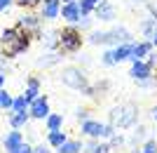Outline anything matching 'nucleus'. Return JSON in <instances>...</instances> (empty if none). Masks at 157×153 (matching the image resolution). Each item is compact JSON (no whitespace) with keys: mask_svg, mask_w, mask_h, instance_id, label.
<instances>
[{"mask_svg":"<svg viewBox=\"0 0 157 153\" xmlns=\"http://www.w3.org/2000/svg\"><path fill=\"white\" fill-rule=\"evenodd\" d=\"M78 120H80V123L89 120V111H87V108H78Z\"/></svg>","mask_w":157,"mask_h":153,"instance_id":"nucleus-32","label":"nucleus"},{"mask_svg":"<svg viewBox=\"0 0 157 153\" xmlns=\"http://www.w3.org/2000/svg\"><path fill=\"white\" fill-rule=\"evenodd\" d=\"M138 118V108L136 104H120V106H113L110 113H108V123H110L115 130H127L136 123Z\"/></svg>","mask_w":157,"mask_h":153,"instance_id":"nucleus-2","label":"nucleus"},{"mask_svg":"<svg viewBox=\"0 0 157 153\" xmlns=\"http://www.w3.org/2000/svg\"><path fill=\"white\" fill-rule=\"evenodd\" d=\"M45 125H47V132L61 130V125H63V115H61V113H49L45 118Z\"/></svg>","mask_w":157,"mask_h":153,"instance_id":"nucleus-21","label":"nucleus"},{"mask_svg":"<svg viewBox=\"0 0 157 153\" xmlns=\"http://www.w3.org/2000/svg\"><path fill=\"white\" fill-rule=\"evenodd\" d=\"M129 75H131L134 80H150V78H152V66H150L145 59L131 61V71H129Z\"/></svg>","mask_w":157,"mask_h":153,"instance_id":"nucleus-8","label":"nucleus"},{"mask_svg":"<svg viewBox=\"0 0 157 153\" xmlns=\"http://www.w3.org/2000/svg\"><path fill=\"white\" fill-rule=\"evenodd\" d=\"M12 101L14 97L7 90H0V111H12Z\"/></svg>","mask_w":157,"mask_h":153,"instance_id":"nucleus-22","label":"nucleus"},{"mask_svg":"<svg viewBox=\"0 0 157 153\" xmlns=\"http://www.w3.org/2000/svg\"><path fill=\"white\" fill-rule=\"evenodd\" d=\"M10 153H33V146H31V144H26V141H24L21 146H17V148H14V151H10Z\"/></svg>","mask_w":157,"mask_h":153,"instance_id":"nucleus-29","label":"nucleus"},{"mask_svg":"<svg viewBox=\"0 0 157 153\" xmlns=\"http://www.w3.org/2000/svg\"><path fill=\"white\" fill-rule=\"evenodd\" d=\"M103 127H105V123H98V120L89 118L80 125V132L85 137H89V139H103Z\"/></svg>","mask_w":157,"mask_h":153,"instance_id":"nucleus-9","label":"nucleus"},{"mask_svg":"<svg viewBox=\"0 0 157 153\" xmlns=\"http://www.w3.org/2000/svg\"><path fill=\"white\" fill-rule=\"evenodd\" d=\"M82 146H85V144L78 141V139H66L56 151H59V153H80V151H82Z\"/></svg>","mask_w":157,"mask_h":153,"instance_id":"nucleus-18","label":"nucleus"},{"mask_svg":"<svg viewBox=\"0 0 157 153\" xmlns=\"http://www.w3.org/2000/svg\"><path fill=\"white\" fill-rule=\"evenodd\" d=\"M131 52H134V42L117 45V47H113V50H108V52L103 54V64H105V66H115V64H120V61L129 59Z\"/></svg>","mask_w":157,"mask_h":153,"instance_id":"nucleus-5","label":"nucleus"},{"mask_svg":"<svg viewBox=\"0 0 157 153\" xmlns=\"http://www.w3.org/2000/svg\"><path fill=\"white\" fill-rule=\"evenodd\" d=\"M82 12H80V2L78 0H71V2H63L61 5V19H66L68 24H78Z\"/></svg>","mask_w":157,"mask_h":153,"instance_id":"nucleus-10","label":"nucleus"},{"mask_svg":"<svg viewBox=\"0 0 157 153\" xmlns=\"http://www.w3.org/2000/svg\"><path fill=\"white\" fill-rule=\"evenodd\" d=\"M94 17H96L98 21H113L115 19V7H113L108 0H101L96 5V10H94Z\"/></svg>","mask_w":157,"mask_h":153,"instance_id":"nucleus-11","label":"nucleus"},{"mask_svg":"<svg viewBox=\"0 0 157 153\" xmlns=\"http://www.w3.org/2000/svg\"><path fill=\"white\" fill-rule=\"evenodd\" d=\"M155 31H157V19L143 21V33H145V38H152V35H155Z\"/></svg>","mask_w":157,"mask_h":153,"instance_id":"nucleus-25","label":"nucleus"},{"mask_svg":"<svg viewBox=\"0 0 157 153\" xmlns=\"http://www.w3.org/2000/svg\"><path fill=\"white\" fill-rule=\"evenodd\" d=\"M33 153H52V148L47 144H38V146H33Z\"/></svg>","mask_w":157,"mask_h":153,"instance_id":"nucleus-31","label":"nucleus"},{"mask_svg":"<svg viewBox=\"0 0 157 153\" xmlns=\"http://www.w3.org/2000/svg\"><path fill=\"white\" fill-rule=\"evenodd\" d=\"M66 139H68V137H66V132H61V130L47 132V146H49V148H59Z\"/></svg>","mask_w":157,"mask_h":153,"instance_id":"nucleus-17","label":"nucleus"},{"mask_svg":"<svg viewBox=\"0 0 157 153\" xmlns=\"http://www.w3.org/2000/svg\"><path fill=\"white\" fill-rule=\"evenodd\" d=\"M82 47V35L75 26H66L59 31V52H78Z\"/></svg>","mask_w":157,"mask_h":153,"instance_id":"nucleus-3","label":"nucleus"},{"mask_svg":"<svg viewBox=\"0 0 157 153\" xmlns=\"http://www.w3.org/2000/svg\"><path fill=\"white\" fill-rule=\"evenodd\" d=\"M21 111H28V101H26V97H24V94H21V97H14L12 111H10V113H21Z\"/></svg>","mask_w":157,"mask_h":153,"instance_id":"nucleus-23","label":"nucleus"},{"mask_svg":"<svg viewBox=\"0 0 157 153\" xmlns=\"http://www.w3.org/2000/svg\"><path fill=\"white\" fill-rule=\"evenodd\" d=\"M40 19H42V17H35V14H24V17L19 19V26L26 28V31H38V28H40Z\"/></svg>","mask_w":157,"mask_h":153,"instance_id":"nucleus-15","label":"nucleus"},{"mask_svg":"<svg viewBox=\"0 0 157 153\" xmlns=\"http://www.w3.org/2000/svg\"><path fill=\"white\" fill-rule=\"evenodd\" d=\"M61 83L66 87H71V90H82L87 87V78H85V71L78 66H66L61 71Z\"/></svg>","mask_w":157,"mask_h":153,"instance_id":"nucleus-4","label":"nucleus"},{"mask_svg":"<svg viewBox=\"0 0 157 153\" xmlns=\"http://www.w3.org/2000/svg\"><path fill=\"white\" fill-rule=\"evenodd\" d=\"M28 113H31V118H35V120H45L47 115L52 113V111H49V101H47L45 94H40L38 99H33L31 104H28Z\"/></svg>","mask_w":157,"mask_h":153,"instance_id":"nucleus-6","label":"nucleus"},{"mask_svg":"<svg viewBox=\"0 0 157 153\" xmlns=\"http://www.w3.org/2000/svg\"><path fill=\"white\" fill-rule=\"evenodd\" d=\"M24 97H26L28 104H31L33 99H38V97H40V83H38V78H28V85H26Z\"/></svg>","mask_w":157,"mask_h":153,"instance_id":"nucleus-16","label":"nucleus"},{"mask_svg":"<svg viewBox=\"0 0 157 153\" xmlns=\"http://www.w3.org/2000/svg\"><path fill=\"white\" fill-rule=\"evenodd\" d=\"M152 118H155V123H157V106L152 108Z\"/></svg>","mask_w":157,"mask_h":153,"instance_id":"nucleus-38","label":"nucleus"},{"mask_svg":"<svg viewBox=\"0 0 157 153\" xmlns=\"http://www.w3.org/2000/svg\"><path fill=\"white\" fill-rule=\"evenodd\" d=\"M89 42L92 45H105V31H94L89 35Z\"/></svg>","mask_w":157,"mask_h":153,"instance_id":"nucleus-26","label":"nucleus"},{"mask_svg":"<svg viewBox=\"0 0 157 153\" xmlns=\"http://www.w3.org/2000/svg\"><path fill=\"white\" fill-rule=\"evenodd\" d=\"M124 42H131V33L124 26H117V28H113V31H105V45L117 47V45H124Z\"/></svg>","mask_w":157,"mask_h":153,"instance_id":"nucleus-7","label":"nucleus"},{"mask_svg":"<svg viewBox=\"0 0 157 153\" xmlns=\"http://www.w3.org/2000/svg\"><path fill=\"white\" fill-rule=\"evenodd\" d=\"M28 120H31V113H28V111H21V113H10V125H12V130H21V127H26Z\"/></svg>","mask_w":157,"mask_h":153,"instance_id":"nucleus-14","label":"nucleus"},{"mask_svg":"<svg viewBox=\"0 0 157 153\" xmlns=\"http://www.w3.org/2000/svg\"><path fill=\"white\" fill-rule=\"evenodd\" d=\"M96 5H98V0H80V12H82V17H87V14H94Z\"/></svg>","mask_w":157,"mask_h":153,"instance_id":"nucleus-24","label":"nucleus"},{"mask_svg":"<svg viewBox=\"0 0 157 153\" xmlns=\"http://www.w3.org/2000/svg\"><path fill=\"white\" fill-rule=\"evenodd\" d=\"M80 28H89V24H92V19H89V14H87V17H80Z\"/></svg>","mask_w":157,"mask_h":153,"instance_id":"nucleus-34","label":"nucleus"},{"mask_svg":"<svg viewBox=\"0 0 157 153\" xmlns=\"http://www.w3.org/2000/svg\"><path fill=\"white\" fill-rule=\"evenodd\" d=\"M24 144V134L19 132V130H12V132H7L5 137H2V146H5V151H14L17 146H21Z\"/></svg>","mask_w":157,"mask_h":153,"instance_id":"nucleus-12","label":"nucleus"},{"mask_svg":"<svg viewBox=\"0 0 157 153\" xmlns=\"http://www.w3.org/2000/svg\"><path fill=\"white\" fill-rule=\"evenodd\" d=\"M47 2H59V0H42V5H47Z\"/></svg>","mask_w":157,"mask_h":153,"instance_id":"nucleus-39","label":"nucleus"},{"mask_svg":"<svg viewBox=\"0 0 157 153\" xmlns=\"http://www.w3.org/2000/svg\"><path fill=\"white\" fill-rule=\"evenodd\" d=\"M21 7H35L38 2H42V0H17Z\"/></svg>","mask_w":157,"mask_h":153,"instance_id":"nucleus-33","label":"nucleus"},{"mask_svg":"<svg viewBox=\"0 0 157 153\" xmlns=\"http://www.w3.org/2000/svg\"><path fill=\"white\" fill-rule=\"evenodd\" d=\"M134 153H143V151H134Z\"/></svg>","mask_w":157,"mask_h":153,"instance_id":"nucleus-41","label":"nucleus"},{"mask_svg":"<svg viewBox=\"0 0 157 153\" xmlns=\"http://www.w3.org/2000/svg\"><path fill=\"white\" fill-rule=\"evenodd\" d=\"M110 144H98V139H92L87 146H82V153H108Z\"/></svg>","mask_w":157,"mask_h":153,"instance_id":"nucleus-20","label":"nucleus"},{"mask_svg":"<svg viewBox=\"0 0 157 153\" xmlns=\"http://www.w3.org/2000/svg\"><path fill=\"white\" fill-rule=\"evenodd\" d=\"M98 2H101V0H98Z\"/></svg>","mask_w":157,"mask_h":153,"instance_id":"nucleus-42","label":"nucleus"},{"mask_svg":"<svg viewBox=\"0 0 157 153\" xmlns=\"http://www.w3.org/2000/svg\"><path fill=\"white\" fill-rule=\"evenodd\" d=\"M141 151H143V153H157V144H155L152 139H148V141L143 144V148H141Z\"/></svg>","mask_w":157,"mask_h":153,"instance_id":"nucleus-28","label":"nucleus"},{"mask_svg":"<svg viewBox=\"0 0 157 153\" xmlns=\"http://www.w3.org/2000/svg\"><path fill=\"white\" fill-rule=\"evenodd\" d=\"M61 17V2H47L42 5V19H56Z\"/></svg>","mask_w":157,"mask_h":153,"instance_id":"nucleus-19","label":"nucleus"},{"mask_svg":"<svg viewBox=\"0 0 157 153\" xmlns=\"http://www.w3.org/2000/svg\"><path fill=\"white\" fill-rule=\"evenodd\" d=\"M150 52H152V42L150 40H145V42H134V52H131L129 59L138 61V59H143V57H148Z\"/></svg>","mask_w":157,"mask_h":153,"instance_id":"nucleus-13","label":"nucleus"},{"mask_svg":"<svg viewBox=\"0 0 157 153\" xmlns=\"http://www.w3.org/2000/svg\"><path fill=\"white\" fill-rule=\"evenodd\" d=\"M2 85H5V73H0V90H2Z\"/></svg>","mask_w":157,"mask_h":153,"instance_id":"nucleus-37","label":"nucleus"},{"mask_svg":"<svg viewBox=\"0 0 157 153\" xmlns=\"http://www.w3.org/2000/svg\"><path fill=\"white\" fill-rule=\"evenodd\" d=\"M122 144H124V139H122L120 134H113V137H110V148H115V146H122Z\"/></svg>","mask_w":157,"mask_h":153,"instance_id":"nucleus-30","label":"nucleus"},{"mask_svg":"<svg viewBox=\"0 0 157 153\" xmlns=\"http://www.w3.org/2000/svg\"><path fill=\"white\" fill-rule=\"evenodd\" d=\"M10 5H12V0H0V12H2V10H7Z\"/></svg>","mask_w":157,"mask_h":153,"instance_id":"nucleus-35","label":"nucleus"},{"mask_svg":"<svg viewBox=\"0 0 157 153\" xmlns=\"http://www.w3.org/2000/svg\"><path fill=\"white\" fill-rule=\"evenodd\" d=\"M145 139V127H136V132L131 134V141L136 144V141H143Z\"/></svg>","mask_w":157,"mask_h":153,"instance_id":"nucleus-27","label":"nucleus"},{"mask_svg":"<svg viewBox=\"0 0 157 153\" xmlns=\"http://www.w3.org/2000/svg\"><path fill=\"white\" fill-rule=\"evenodd\" d=\"M59 2H71V0H59Z\"/></svg>","mask_w":157,"mask_h":153,"instance_id":"nucleus-40","label":"nucleus"},{"mask_svg":"<svg viewBox=\"0 0 157 153\" xmlns=\"http://www.w3.org/2000/svg\"><path fill=\"white\" fill-rule=\"evenodd\" d=\"M28 47H31V33L26 28H21L19 24L5 28L2 35H0V52H2L5 59H12L17 54L26 52Z\"/></svg>","mask_w":157,"mask_h":153,"instance_id":"nucleus-1","label":"nucleus"},{"mask_svg":"<svg viewBox=\"0 0 157 153\" xmlns=\"http://www.w3.org/2000/svg\"><path fill=\"white\" fill-rule=\"evenodd\" d=\"M150 42H152V47H157V31H155V35L150 38Z\"/></svg>","mask_w":157,"mask_h":153,"instance_id":"nucleus-36","label":"nucleus"}]
</instances>
